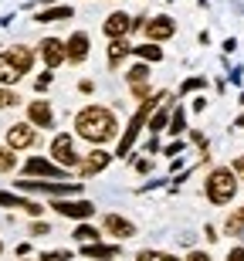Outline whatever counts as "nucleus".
Returning <instances> with one entry per match:
<instances>
[{"instance_id": "nucleus-2", "label": "nucleus", "mask_w": 244, "mask_h": 261, "mask_svg": "<svg viewBox=\"0 0 244 261\" xmlns=\"http://www.w3.org/2000/svg\"><path fill=\"white\" fill-rule=\"evenodd\" d=\"M34 68V51L24 44H14L0 55V85H14Z\"/></svg>"}, {"instance_id": "nucleus-8", "label": "nucleus", "mask_w": 244, "mask_h": 261, "mask_svg": "<svg viewBox=\"0 0 244 261\" xmlns=\"http://www.w3.org/2000/svg\"><path fill=\"white\" fill-rule=\"evenodd\" d=\"M51 207H55L61 217H75V221H85V217L95 214V203H88V200H55Z\"/></svg>"}, {"instance_id": "nucleus-14", "label": "nucleus", "mask_w": 244, "mask_h": 261, "mask_svg": "<svg viewBox=\"0 0 244 261\" xmlns=\"http://www.w3.org/2000/svg\"><path fill=\"white\" fill-rule=\"evenodd\" d=\"M105 231L112 238H132L136 234V224L126 221V217H119V214H105Z\"/></svg>"}, {"instance_id": "nucleus-22", "label": "nucleus", "mask_w": 244, "mask_h": 261, "mask_svg": "<svg viewBox=\"0 0 244 261\" xmlns=\"http://www.w3.org/2000/svg\"><path fill=\"white\" fill-rule=\"evenodd\" d=\"M166 126H170V102H166L163 109H156V116L146 122V129H153V133H163Z\"/></svg>"}, {"instance_id": "nucleus-30", "label": "nucleus", "mask_w": 244, "mask_h": 261, "mask_svg": "<svg viewBox=\"0 0 244 261\" xmlns=\"http://www.w3.org/2000/svg\"><path fill=\"white\" fill-rule=\"evenodd\" d=\"M194 88H204V78H186V82H183V92H194Z\"/></svg>"}, {"instance_id": "nucleus-13", "label": "nucleus", "mask_w": 244, "mask_h": 261, "mask_svg": "<svg viewBox=\"0 0 244 261\" xmlns=\"http://www.w3.org/2000/svg\"><path fill=\"white\" fill-rule=\"evenodd\" d=\"M41 55H44L48 68L55 71V68L65 61V41H58V38H44V41H41Z\"/></svg>"}, {"instance_id": "nucleus-27", "label": "nucleus", "mask_w": 244, "mask_h": 261, "mask_svg": "<svg viewBox=\"0 0 244 261\" xmlns=\"http://www.w3.org/2000/svg\"><path fill=\"white\" fill-rule=\"evenodd\" d=\"M146 78H149V65H146V61H139V65L129 71V82H132V85H143Z\"/></svg>"}, {"instance_id": "nucleus-21", "label": "nucleus", "mask_w": 244, "mask_h": 261, "mask_svg": "<svg viewBox=\"0 0 244 261\" xmlns=\"http://www.w3.org/2000/svg\"><path fill=\"white\" fill-rule=\"evenodd\" d=\"M224 234H231V238H241L244 234V207H237V211L224 221Z\"/></svg>"}, {"instance_id": "nucleus-23", "label": "nucleus", "mask_w": 244, "mask_h": 261, "mask_svg": "<svg viewBox=\"0 0 244 261\" xmlns=\"http://www.w3.org/2000/svg\"><path fill=\"white\" fill-rule=\"evenodd\" d=\"M136 55L149 65V61H159V58H163V48H159V44H139Z\"/></svg>"}, {"instance_id": "nucleus-34", "label": "nucleus", "mask_w": 244, "mask_h": 261, "mask_svg": "<svg viewBox=\"0 0 244 261\" xmlns=\"http://www.w3.org/2000/svg\"><path fill=\"white\" fill-rule=\"evenodd\" d=\"M186 261H210V254H204V251H190V258Z\"/></svg>"}, {"instance_id": "nucleus-18", "label": "nucleus", "mask_w": 244, "mask_h": 261, "mask_svg": "<svg viewBox=\"0 0 244 261\" xmlns=\"http://www.w3.org/2000/svg\"><path fill=\"white\" fill-rule=\"evenodd\" d=\"M82 254L85 258H95V261H112V258H119V248L116 244H85Z\"/></svg>"}, {"instance_id": "nucleus-15", "label": "nucleus", "mask_w": 244, "mask_h": 261, "mask_svg": "<svg viewBox=\"0 0 244 261\" xmlns=\"http://www.w3.org/2000/svg\"><path fill=\"white\" fill-rule=\"evenodd\" d=\"M173 31H176V24L170 17H153L146 24V34H149V41H166V38H173Z\"/></svg>"}, {"instance_id": "nucleus-17", "label": "nucleus", "mask_w": 244, "mask_h": 261, "mask_svg": "<svg viewBox=\"0 0 244 261\" xmlns=\"http://www.w3.org/2000/svg\"><path fill=\"white\" fill-rule=\"evenodd\" d=\"M132 28V20H129V14H112V17L102 24V31H105L109 38H126V31Z\"/></svg>"}, {"instance_id": "nucleus-3", "label": "nucleus", "mask_w": 244, "mask_h": 261, "mask_svg": "<svg viewBox=\"0 0 244 261\" xmlns=\"http://www.w3.org/2000/svg\"><path fill=\"white\" fill-rule=\"evenodd\" d=\"M166 92H159V95H146V102L136 109V116L129 119V126H126V133H122V139H119V146H116V156H129V149L136 146V139H139V129L149 122V112L159 106V98H163Z\"/></svg>"}, {"instance_id": "nucleus-24", "label": "nucleus", "mask_w": 244, "mask_h": 261, "mask_svg": "<svg viewBox=\"0 0 244 261\" xmlns=\"http://www.w3.org/2000/svg\"><path fill=\"white\" fill-rule=\"evenodd\" d=\"M166 129H170L173 136H180L186 129V112H183V109H173V116H170V126H166Z\"/></svg>"}, {"instance_id": "nucleus-9", "label": "nucleus", "mask_w": 244, "mask_h": 261, "mask_svg": "<svg viewBox=\"0 0 244 261\" xmlns=\"http://www.w3.org/2000/svg\"><path fill=\"white\" fill-rule=\"evenodd\" d=\"M34 129H31V122H14V126L7 129V146L10 149H31L34 146Z\"/></svg>"}, {"instance_id": "nucleus-36", "label": "nucleus", "mask_w": 244, "mask_h": 261, "mask_svg": "<svg viewBox=\"0 0 244 261\" xmlns=\"http://www.w3.org/2000/svg\"><path fill=\"white\" fill-rule=\"evenodd\" d=\"M234 176H244V156H237V163H234Z\"/></svg>"}, {"instance_id": "nucleus-7", "label": "nucleus", "mask_w": 244, "mask_h": 261, "mask_svg": "<svg viewBox=\"0 0 244 261\" xmlns=\"http://www.w3.org/2000/svg\"><path fill=\"white\" fill-rule=\"evenodd\" d=\"M24 176H28V180H34V176H58V180H65L68 170L58 166V163H51V160H44V156H31L28 163H24Z\"/></svg>"}, {"instance_id": "nucleus-38", "label": "nucleus", "mask_w": 244, "mask_h": 261, "mask_svg": "<svg viewBox=\"0 0 244 261\" xmlns=\"http://www.w3.org/2000/svg\"><path fill=\"white\" fill-rule=\"evenodd\" d=\"M0 251H4V241H0Z\"/></svg>"}, {"instance_id": "nucleus-20", "label": "nucleus", "mask_w": 244, "mask_h": 261, "mask_svg": "<svg viewBox=\"0 0 244 261\" xmlns=\"http://www.w3.org/2000/svg\"><path fill=\"white\" fill-rule=\"evenodd\" d=\"M68 17H75V10H71V7H48V10H41L34 20H41V24H51V20H68Z\"/></svg>"}, {"instance_id": "nucleus-4", "label": "nucleus", "mask_w": 244, "mask_h": 261, "mask_svg": "<svg viewBox=\"0 0 244 261\" xmlns=\"http://www.w3.org/2000/svg\"><path fill=\"white\" fill-rule=\"evenodd\" d=\"M237 194V176L234 170H227V166H221V170H214V173L207 176V200L217 203V207H224V203H231Z\"/></svg>"}, {"instance_id": "nucleus-25", "label": "nucleus", "mask_w": 244, "mask_h": 261, "mask_svg": "<svg viewBox=\"0 0 244 261\" xmlns=\"http://www.w3.org/2000/svg\"><path fill=\"white\" fill-rule=\"evenodd\" d=\"M75 241L95 244V241H98V231H95V227H88V224H82V227H75Z\"/></svg>"}, {"instance_id": "nucleus-35", "label": "nucleus", "mask_w": 244, "mask_h": 261, "mask_svg": "<svg viewBox=\"0 0 244 261\" xmlns=\"http://www.w3.org/2000/svg\"><path fill=\"white\" fill-rule=\"evenodd\" d=\"M227 261H244V248H234V251L227 254Z\"/></svg>"}, {"instance_id": "nucleus-11", "label": "nucleus", "mask_w": 244, "mask_h": 261, "mask_svg": "<svg viewBox=\"0 0 244 261\" xmlns=\"http://www.w3.org/2000/svg\"><path fill=\"white\" fill-rule=\"evenodd\" d=\"M109 163H112V153H105V149H92V153L78 163V173L82 176H95V173H102Z\"/></svg>"}, {"instance_id": "nucleus-32", "label": "nucleus", "mask_w": 244, "mask_h": 261, "mask_svg": "<svg viewBox=\"0 0 244 261\" xmlns=\"http://www.w3.org/2000/svg\"><path fill=\"white\" fill-rule=\"evenodd\" d=\"M51 78H55V75H51V71H44V75H41L38 82H34V85H38V92H44V88L51 85Z\"/></svg>"}, {"instance_id": "nucleus-6", "label": "nucleus", "mask_w": 244, "mask_h": 261, "mask_svg": "<svg viewBox=\"0 0 244 261\" xmlns=\"http://www.w3.org/2000/svg\"><path fill=\"white\" fill-rule=\"evenodd\" d=\"M51 156H55V163L65 166V170H71V166H78V163H82V156L75 153V143H71V136H65V133L55 136V143H51Z\"/></svg>"}, {"instance_id": "nucleus-1", "label": "nucleus", "mask_w": 244, "mask_h": 261, "mask_svg": "<svg viewBox=\"0 0 244 261\" xmlns=\"http://www.w3.org/2000/svg\"><path fill=\"white\" fill-rule=\"evenodd\" d=\"M75 129H78L82 139H88V143H105V139H112L116 136V112L112 109H102V106H88L78 112V119H75Z\"/></svg>"}, {"instance_id": "nucleus-10", "label": "nucleus", "mask_w": 244, "mask_h": 261, "mask_svg": "<svg viewBox=\"0 0 244 261\" xmlns=\"http://www.w3.org/2000/svg\"><path fill=\"white\" fill-rule=\"evenodd\" d=\"M28 119H31V126L48 129V126H55V109H51L48 98H34L28 106Z\"/></svg>"}, {"instance_id": "nucleus-26", "label": "nucleus", "mask_w": 244, "mask_h": 261, "mask_svg": "<svg viewBox=\"0 0 244 261\" xmlns=\"http://www.w3.org/2000/svg\"><path fill=\"white\" fill-rule=\"evenodd\" d=\"M14 166H17V156H14L10 146H4V149H0V173H10Z\"/></svg>"}, {"instance_id": "nucleus-5", "label": "nucleus", "mask_w": 244, "mask_h": 261, "mask_svg": "<svg viewBox=\"0 0 244 261\" xmlns=\"http://www.w3.org/2000/svg\"><path fill=\"white\" fill-rule=\"evenodd\" d=\"M17 190H34V194H51V197H71L78 194V184H51V180H17Z\"/></svg>"}, {"instance_id": "nucleus-19", "label": "nucleus", "mask_w": 244, "mask_h": 261, "mask_svg": "<svg viewBox=\"0 0 244 261\" xmlns=\"http://www.w3.org/2000/svg\"><path fill=\"white\" fill-rule=\"evenodd\" d=\"M129 51H132V44H129L126 38H112V44H109V65L116 68L119 61H122V58L129 55Z\"/></svg>"}, {"instance_id": "nucleus-12", "label": "nucleus", "mask_w": 244, "mask_h": 261, "mask_svg": "<svg viewBox=\"0 0 244 261\" xmlns=\"http://www.w3.org/2000/svg\"><path fill=\"white\" fill-rule=\"evenodd\" d=\"M65 58H68L71 65H82V61L88 58V34L85 31H78V34L68 38V44H65Z\"/></svg>"}, {"instance_id": "nucleus-16", "label": "nucleus", "mask_w": 244, "mask_h": 261, "mask_svg": "<svg viewBox=\"0 0 244 261\" xmlns=\"http://www.w3.org/2000/svg\"><path fill=\"white\" fill-rule=\"evenodd\" d=\"M0 207H20V211H28L31 217H38L44 207L41 203H34V200H24V197H17V194H7V190H0Z\"/></svg>"}, {"instance_id": "nucleus-33", "label": "nucleus", "mask_w": 244, "mask_h": 261, "mask_svg": "<svg viewBox=\"0 0 244 261\" xmlns=\"http://www.w3.org/2000/svg\"><path fill=\"white\" fill-rule=\"evenodd\" d=\"M31 234H38V238H41V234H51V227H48V224H31Z\"/></svg>"}, {"instance_id": "nucleus-28", "label": "nucleus", "mask_w": 244, "mask_h": 261, "mask_svg": "<svg viewBox=\"0 0 244 261\" xmlns=\"http://www.w3.org/2000/svg\"><path fill=\"white\" fill-rule=\"evenodd\" d=\"M17 102H20V95H17V92H10L7 85L0 88V109H10V106H17Z\"/></svg>"}, {"instance_id": "nucleus-31", "label": "nucleus", "mask_w": 244, "mask_h": 261, "mask_svg": "<svg viewBox=\"0 0 244 261\" xmlns=\"http://www.w3.org/2000/svg\"><path fill=\"white\" fill-rule=\"evenodd\" d=\"M68 258H71L68 251H48L44 254V261H68Z\"/></svg>"}, {"instance_id": "nucleus-29", "label": "nucleus", "mask_w": 244, "mask_h": 261, "mask_svg": "<svg viewBox=\"0 0 244 261\" xmlns=\"http://www.w3.org/2000/svg\"><path fill=\"white\" fill-rule=\"evenodd\" d=\"M136 261H176L173 254H156V251H139Z\"/></svg>"}, {"instance_id": "nucleus-37", "label": "nucleus", "mask_w": 244, "mask_h": 261, "mask_svg": "<svg viewBox=\"0 0 244 261\" xmlns=\"http://www.w3.org/2000/svg\"><path fill=\"white\" fill-rule=\"evenodd\" d=\"M180 149H183V146H180V143H170V146H166V156H176V153H180Z\"/></svg>"}]
</instances>
